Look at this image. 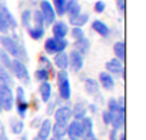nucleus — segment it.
I'll use <instances>...</instances> for the list:
<instances>
[{
	"label": "nucleus",
	"mask_w": 146,
	"mask_h": 140,
	"mask_svg": "<svg viewBox=\"0 0 146 140\" xmlns=\"http://www.w3.org/2000/svg\"><path fill=\"white\" fill-rule=\"evenodd\" d=\"M0 46L12 59H17L22 61H26L29 59L25 46L16 37H12L9 34H2L0 36Z\"/></svg>",
	"instance_id": "nucleus-1"
},
{
	"label": "nucleus",
	"mask_w": 146,
	"mask_h": 140,
	"mask_svg": "<svg viewBox=\"0 0 146 140\" xmlns=\"http://www.w3.org/2000/svg\"><path fill=\"white\" fill-rule=\"evenodd\" d=\"M56 83H57V92H59L60 100H63V102L70 100V97H72V85H70L67 70H57Z\"/></svg>",
	"instance_id": "nucleus-2"
},
{
	"label": "nucleus",
	"mask_w": 146,
	"mask_h": 140,
	"mask_svg": "<svg viewBox=\"0 0 146 140\" xmlns=\"http://www.w3.org/2000/svg\"><path fill=\"white\" fill-rule=\"evenodd\" d=\"M15 107L17 112V117L19 119H25L27 116L29 112V102L26 97V92L23 86H17L16 92H15Z\"/></svg>",
	"instance_id": "nucleus-3"
},
{
	"label": "nucleus",
	"mask_w": 146,
	"mask_h": 140,
	"mask_svg": "<svg viewBox=\"0 0 146 140\" xmlns=\"http://www.w3.org/2000/svg\"><path fill=\"white\" fill-rule=\"evenodd\" d=\"M10 72L13 73V76L23 85H29L30 83V73H29V69L26 66L25 61L13 59L12 61V67H10Z\"/></svg>",
	"instance_id": "nucleus-4"
},
{
	"label": "nucleus",
	"mask_w": 146,
	"mask_h": 140,
	"mask_svg": "<svg viewBox=\"0 0 146 140\" xmlns=\"http://www.w3.org/2000/svg\"><path fill=\"white\" fill-rule=\"evenodd\" d=\"M69 46V42L66 39H54L49 37L44 40V53L54 56L60 52H66V47Z\"/></svg>",
	"instance_id": "nucleus-5"
},
{
	"label": "nucleus",
	"mask_w": 146,
	"mask_h": 140,
	"mask_svg": "<svg viewBox=\"0 0 146 140\" xmlns=\"http://www.w3.org/2000/svg\"><path fill=\"white\" fill-rule=\"evenodd\" d=\"M0 103L3 112H10L15 106V92L12 86L0 85Z\"/></svg>",
	"instance_id": "nucleus-6"
},
{
	"label": "nucleus",
	"mask_w": 146,
	"mask_h": 140,
	"mask_svg": "<svg viewBox=\"0 0 146 140\" xmlns=\"http://www.w3.org/2000/svg\"><path fill=\"white\" fill-rule=\"evenodd\" d=\"M40 13L43 16V20H44V26H52L54 22H56V12L52 6V3L49 0H42L40 2Z\"/></svg>",
	"instance_id": "nucleus-7"
},
{
	"label": "nucleus",
	"mask_w": 146,
	"mask_h": 140,
	"mask_svg": "<svg viewBox=\"0 0 146 140\" xmlns=\"http://www.w3.org/2000/svg\"><path fill=\"white\" fill-rule=\"evenodd\" d=\"M69 140H82L83 137V124L82 120H75L72 119L67 123V134Z\"/></svg>",
	"instance_id": "nucleus-8"
},
{
	"label": "nucleus",
	"mask_w": 146,
	"mask_h": 140,
	"mask_svg": "<svg viewBox=\"0 0 146 140\" xmlns=\"http://www.w3.org/2000/svg\"><path fill=\"white\" fill-rule=\"evenodd\" d=\"M67 56H69L67 69H70L73 73H80L83 66H85V57L82 54H79L76 50H72L70 53H67Z\"/></svg>",
	"instance_id": "nucleus-9"
},
{
	"label": "nucleus",
	"mask_w": 146,
	"mask_h": 140,
	"mask_svg": "<svg viewBox=\"0 0 146 140\" xmlns=\"http://www.w3.org/2000/svg\"><path fill=\"white\" fill-rule=\"evenodd\" d=\"M54 114V122L57 123H63V124H67L73 117H72V107L67 106V104H60L56 107V110L53 112Z\"/></svg>",
	"instance_id": "nucleus-10"
},
{
	"label": "nucleus",
	"mask_w": 146,
	"mask_h": 140,
	"mask_svg": "<svg viewBox=\"0 0 146 140\" xmlns=\"http://www.w3.org/2000/svg\"><path fill=\"white\" fill-rule=\"evenodd\" d=\"M105 67H106L105 72H108L109 75H112V76H123L125 77V64H123V61L117 60L116 57L108 60Z\"/></svg>",
	"instance_id": "nucleus-11"
},
{
	"label": "nucleus",
	"mask_w": 146,
	"mask_h": 140,
	"mask_svg": "<svg viewBox=\"0 0 146 140\" xmlns=\"http://www.w3.org/2000/svg\"><path fill=\"white\" fill-rule=\"evenodd\" d=\"M52 33L54 39H66V36L69 34V26L66 22L63 20H57L52 24Z\"/></svg>",
	"instance_id": "nucleus-12"
},
{
	"label": "nucleus",
	"mask_w": 146,
	"mask_h": 140,
	"mask_svg": "<svg viewBox=\"0 0 146 140\" xmlns=\"http://www.w3.org/2000/svg\"><path fill=\"white\" fill-rule=\"evenodd\" d=\"M52 120L50 119H43L40 126L37 127V139L39 140H49L52 137Z\"/></svg>",
	"instance_id": "nucleus-13"
},
{
	"label": "nucleus",
	"mask_w": 146,
	"mask_h": 140,
	"mask_svg": "<svg viewBox=\"0 0 146 140\" xmlns=\"http://www.w3.org/2000/svg\"><path fill=\"white\" fill-rule=\"evenodd\" d=\"M110 126L113 130H122L125 127V107H119V110L110 114Z\"/></svg>",
	"instance_id": "nucleus-14"
},
{
	"label": "nucleus",
	"mask_w": 146,
	"mask_h": 140,
	"mask_svg": "<svg viewBox=\"0 0 146 140\" xmlns=\"http://www.w3.org/2000/svg\"><path fill=\"white\" fill-rule=\"evenodd\" d=\"M88 116V104L83 100H79L72 107V117L75 120H82L83 117Z\"/></svg>",
	"instance_id": "nucleus-15"
},
{
	"label": "nucleus",
	"mask_w": 146,
	"mask_h": 140,
	"mask_svg": "<svg viewBox=\"0 0 146 140\" xmlns=\"http://www.w3.org/2000/svg\"><path fill=\"white\" fill-rule=\"evenodd\" d=\"M99 86H102L105 90L110 92L115 89V77L112 75H109L108 72H100L99 73V80H98Z\"/></svg>",
	"instance_id": "nucleus-16"
},
{
	"label": "nucleus",
	"mask_w": 146,
	"mask_h": 140,
	"mask_svg": "<svg viewBox=\"0 0 146 140\" xmlns=\"http://www.w3.org/2000/svg\"><path fill=\"white\" fill-rule=\"evenodd\" d=\"M39 96H40V102L43 103H47L50 99H52V94H53V87H52V83L50 82H42L39 89Z\"/></svg>",
	"instance_id": "nucleus-17"
},
{
	"label": "nucleus",
	"mask_w": 146,
	"mask_h": 140,
	"mask_svg": "<svg viewBox=\"0 0 146 140\" xmlns=\"http://www.w3.org/2000/svg\"><path fill=\"white\" fill-rule=\"evenodd\" d=\"M82 13V7H80V3L78 0H67L66 3V7H64V15L69 16V19H73Z\"/></svg>",
	"instance_id": "nucleus-18"
},
{
	"label": "nucleus",
	"mask_w": 146,
	"mask_h": 140,
	"mask_svg": "<svg viewBox=\"0 0 146 140\" xmlns=\"http://www.w3.org/2000/svg\"><path fill=\"white\" fill-rule=\"evenodd\" d=\"M0 16H2V17H3V20L7 23L9 29L15 30V29L17 27V20H16V17L12 15V12L7 9V6H6V5H2V6H0Z\"/></svg>",
	"instance_id": "nucleus-19"
},
{
	"label": "nucleus",
	"mask_w": 146,
	"mask_h": 140,
	"mask_svg": "<svg viewBox=\"0 0 146 140\" xmlns=\"http://www.w3.org/2000/svg\"><path fill=\"white\" fill-rule=\"evenodd\" d=\"M73 50H76L83 57L88 56L89 52H90V42H89V39L83 37L80 40H75V43H73Z\"/></svg>",
	"instance_id": "nucleus-20"
},
{
	"label": "nucleus",
	"mask_w": 146,
	"mask_h": 140,
	"mask_svg": "<svg viewBox=\"0 0 146 140\" xmlns=\"http://www.w3.org/2000/svg\"><path fill=\"white\" fill-rule=\"evenodd\" d=\"M92 29H93V32H96L100 37H109V36H110V29H109V26H108L105 22L99 20V19L92 22Z\"/></svg>",
	"instance_id": "nucleus-21"
},
{
	"label": "nucleus",
	"mask_w": 146,
	"mask_h": 140,
	"mask_svg": "<svg viewBox=\"0 0 146 140\" xmlns=\"http://www.w3.org/2000/svg\"><path fill=\"white\" fill-rule=\"evenodd\" d=\"M53 64L57 70H67V66H69V56L66 52H60L57 54H54V59H53Z\"/></svg>",
	"instance_id": "nucleus-22"
},
{
	"label": "nucleus",
	"mask_w": 146,
	"mask_h": 140,
	"mask_svg": "<svg viewBox=\"0 0 146 140\" xmlns=\"http://www.w3.org/2000/svg\"><path fill=\"white\" fill-rule=\"evenodd\" d=\"M85 92H86L88 96H96V94H99L100 86H99L98 80H95L92 77H88L85 80Z\"/></svg>",
	"instance_id": "nucleus-23"
},
{
	"label": "nucleus",
	"mask_w": 146,
	"mask_h": 140,
	"mask_svg": "<svg viewBox=\"0 0 146 140\" xmlns=\"http://www.w3.org/2000/svg\"><path fill=\"white\" fill-rule=\"evenodd\" d=\"M66 134H67V124H63V123H52V137H56V139H66Z\"/></svg>",
	"instance_id": "nucleus-24"
},
{
	"label": "nucleus",
	"mask_w": 146,
	"mask_h": 140,
	"mask_svg": "<svg viewBox=\"0 0 146 140\" xmlns=\"http://www.w3.org/2000/svg\"><path fill=\"white\" fill-rule=\"evenodd\" d=\"M9 127H10V131L16 136L22 134L23 130H25V122L23 119H19V117H12L10 122H9Z\"/></svg>",
	"instance_id": "nucleus-25"
},
{
	"label": "nucleus",
	"mask_w": 146,
	"mask_h": 140,
	"mask_svg": "<svg viewBox=\"0 0 146 140\" xmlns=\"http://www.w3.org/2000/svg\"><path fill=\"white\" fill-rule=\"evenodd\" d=\"M113 53H115V57L120 61H125V57H126V47H125V42L123 40H119L113 44Z\"/></svg>",
	"instance_id": "nucleus-26"
},
{
	"label": "nucleus",
	"mask_w": 146,
	"mask_h": 140,
	"mask_svg": "<svg viewBox=\"0 0 146 140\" xmlns=\"http://www.w3.org/2000/svg\"><path fill=\"white\" fill-rule=\"evenodd\" d=\"M50 76H52V72L47 69H43V67H39L36 69V72H35V79L42 83V82H49L50 80Z\"/></svg>",
	"instance_id": "nucleus-27"
},
{
	"label": "nucleus",
	"mask_w": 146,
	"mask_h": 140,
	"mask_svg": "<svg viewBox=\"0 0 146 140\" xmlns=\"http://www.w3.org/2000/svg\"><path fill=\"white\" fill-rule=\"evenodd\" d=\"M0 85H7L13 87V77L9 73V70L5 69L3 66H0Z\"/></svg>",
	"instance_id": "nucleus-28"
},
{
	"label": "nucleus",
	"mask_w": 146,
	"mask_h": 140,
	"mask_svg": "<svg viewBox=\"0 0 146 140\" xmlns=\"http://www.w3.org/2000/svg\"><path fill=\"white\" fill-rule=\"evenodd\" d=\"M89 20V15L88 13H80L79 16L73 17V19H69V22L73 24V27H83Z\"/></svg>",
	"instance_id": "nucleus-29"
},
{
	"label": "nucleus",
	"mask_w": 146,
	"mask_h": 140,
	"mask_svg": "<svg viewBox=\"0 0 146 140\" xmlns=\"http://www.w3.org/2000/svg\"><path fill=\"white\" fill-rule=\"evenodd\" d=\"M27 33H29V36L33 39V40H40V39H43V36H44V27H39V26H30L29 29H27Z\"/></svg>",
	"instance_id": "nucleus-30"
},
{
	"label": "nucleus",
	"mask_w": 146,
	"mask_h": 140,
	"mask_svg": "<svg viewBox=\"0 0 146 140\" xmlns=\"http://www.w3.org/2000/svg\"><path fill=\"white\" fill-rule=\"evenodd\" d=\"M12 61H13V59L0 47V66H3L5 69H7V70H10V67H12Z\"/></svg>",
	"instance_id": "nucleus-31"
},
{
	"label": "nucleus",
	"mask_w": 146,
	"mask_h": 140,
	"mask_svg": "<svg viewBox=\"0 0 146 140\" xmlns=\"http://www.w3.org/2000/svg\"><path fill=\"white\" fill-rule=\"evenodd\" d=\"M39 66L43 67V69H47L52 72V75H54V69H53V63L49 60L47 54H40L39 56Z\"/></svg>",
	"instance_id": "nucleus-32"
},
{
	"label": "nucleus",
	"mask_w": 146,
	"mask_h": 140,
	"mask_svg": "<svg viewBox=\"0 0 146 140\" xmlns=\"http://www.w3.org/2000/svg\"><path fill=\"white\" fill-rule=\"evenodd\" d=\"M52 6L56 12V15L59 16H63L64 15V7H66V3H67V0H52Z\"/></svg>",
	"instance_id": "nucleus-33"
},
{
	"label": "nucleus",
	"mask_w": 146,
	"mask_h": 140,
	"mask_svg": "<svg viewBox=\"0 0 146 140\" xmlns=\"http://www.w3.org/2000/svg\"><path fill=\"white\" fill-rule=\"evenodd\" d=\"M20 22H22V26H25L26 29L30 27V23H32V12L29 9L23 10L22 12V16H20Z\"/></svg>",
	"instance_id": "nucleus-34"
},
{
	"label": "nucleus",
	"mask_w": 146,
	"mask_h": 140,
	"mask_svg": "<svg viewBox=\"0 0 146 140\" xmlns=\"http://www.w3.org/2000/svg\"><path fill=\"white\" fill-rule=\"evenodd\" d=\"M32 20L35 22V26L44 27V20H43V16H42L40 10H36V12H33V15H32Z\"/></svg>",
	"instance_id": "nucleus-35"
},
{
	"label": "nucleus",
	"mask_w": 146,
	"mask_h": 140,
	"mask_svg": "<svg viewBox=\"0 0 146 140\" xmlns=\"http://www.w3.org/2000/svg\"><path fill=\"white\" fill-rule=\"evenodd\" d=\"M69 33L72 34V37L75 39V40H80V39L86 37V36H85V32H83L82 27H73L72 30H69Z\"/></svg>",
	"instance_id": "nucleus-36"
},
{
	"label": "nucleus",
	"mask_w": 146,
	"mask_h": 140,
	"mask_svg": "<svg viewBox=\"0 0 146 140\" xmlns=\"http://www.w3.org/2000/svg\"><path fill=\"white\" fill-rule=\"evenodd\" d=\"M117 110H119L117 99H115V97H110V99L108 100V112H109L110 114H113V113H116Z\"/></svg>",
	"instance_id": "nucleus-37"
},
{
	"label": "nucleus",
	"mask_w": 146,
	"mask_h": 140,
	"mask_svg": "<svg viewBox=\"0 0 146 140\" xmlns=\"http://www.w3.org/2000/svg\"><path fill=\"white\" fill-rule=\"evenodd\" d=\"M95 12L96 13H103L105 10H106V3L103 2V0H98V2L95 3Z\"/></svg>",
	"instance_id": "nucleus-38"
},
{
	"label": "nucleus",
	"mask_w": 146,
	"mask_h": 140,
	"mask_svg": "<svg viewBox=\"0 0 146 140\" xmlns=\"http://www.w3.org/2000/svg\"><path fill=\"white\" fill-rule=\"evenodd\" d=\"M10 29H9V26H7V23L3 20V17L0 16V33H3V34H7V32H9Z\"/></svg>",
	"instance_id": "nucleus-39"
},
{
	"label": "nucleus",
	"mask_w": 146,
	"mask_h": 140,
	"mask_svg": "<svg viewBox=\"0 0 146 140\" xmlns=\"http://www.w3.org/2000/svg\"><path fill=\"white\" fill-rule=\"evenodd\" d=\"M57 102L59 100H54V102H52V100H49L47 102V114H53V112L56 110V107H57Z\"/></svg>",
	"instance_id": "nucleus-40"
},
{
	"label": "nucleus",
	"mask_w": 146,
	"mask_h": 140,
	"mask_svg": "<svg viewBox=\"0 0 146 140\" xmlns=\"http://www.w3.org/2000/svg\"><path fill=\"white\" fill-rule=\"evenodd\" d=\"M0 140H10L9 136L6 134V129H5L3 122H0Z\"/></svg>",
	"instance_id": "nucleus-41"
},
{
	"label": "nucleus",
	"mask_w": 146,
	"mask_h": 140,
	"mask_svg": "<svg viewBox=\"0 0 146 140\" xmlns=\"http://www.w3.org/2000/svg\"><path fill=\"white\" fill-rule=\"evenodd\" d=\"M110 113L108 112V110H105V112H102V120H103V123L106 124V126H110Z\"/></svg>",
	"instance_id": "nucleus-42"
},
{
	"label": "nucleus",
	"mask_w": 146,
	"mask_h": 140,
	"mask_svg": "<svg viewBox=\"0 0 146 140\" xmlns=\"http://www.w3.org/2000/svg\"><path fill=\"white\" fill-rule=\"evenodd\" d=\"M116 6L120 15H125V0H116Z\"/></svg>",
	"instance_id": "nucleus-43"
},
{
	"label": "nucleus",
	"mask_w": 146,
	"mask_h": 140,
	"mask_svg": "<svg viewBox=\"0 0 146 140\" xmlns=\"http://www.w3.org/2000/svg\"><path fill=\"white\" fill-rule=\"evenodd\" d=\"M98 110H99L98 104H95V103H90V104H88V112H90L92 114H96V113H98Z\"/></svg>",
	"instance_id": "nucleus-44"
},
{
	"label": "nucleus",
	"mask_w": 146,
	"mask_h": 140,
	"mask_svg": "<svg viewBox=\"0 0 146 140\" xmlns=\"http://www.w3.org/2000/svg\"><path fill=\"white\" fill-rule=\"evenodd\" d=\"M42 120H43L42 117H35V119L32 120L30 126H32V127H39V126H40V123H42Z\"/></svg>",
	"instance_id": "nucleus-45"
},
{
	"label": "nucleus",
	"mask_w": 146,
	"mask_h": 140,
	"mask_svg": "<svg viewBox=\"0 0 146 140\" xmlns=\"http://www.w3.org/2000/svg\"><path fill=\"white\" fill-rule=\"evenodd\" d=\"M109 140H119V134H117V130H110L109 133Z\"/></svg>",
	"instance_id": "nucleus-46"
},
{
	"label": "nucleus",
	"mask_w": 146,
	"mask_h": 140,
	"mask_svg": "<svg viewBox=\"0 0 146 140\" xmlns=\"http://www.w3.org/2000/svg\"><path fill=\"white\" fill-rule=\"evenodd\" d=\"M119 140H126V134L125 133H120L119 134Z\"/></svg>",
	"instance_id": "nucleus-47"
},
{
	"label": "nucleus",
	"mask_w": 146,
	"mask_h": 140,
	"mask_svg": "<svg viewBox=\"0 0 146 140\" xmlns=\"http://www.w3.org/2000/svg\"><path fill=\"white\" fill-rule=\"evenodd\" d=\"M49 140H64V139H56V137H50Z\"/></svg>",
	"instance_id": "nucleus-48"
},
{
	"label": "nucleus",
	"mask_w": 146,
	"mask_h": 140,
	"mask_svg": "<svg viewBox=\"0 0 146 140\" xmlns=\"http://www.w3.org/2000/svg\"><path fill=\"white\" fill-rule=\"evenodd\" d=\"M2 5H5V0H0V6H2Z\"/></svg>",
	"instance_id": "nucleus-49"
},
{
	"label": "nucleus",
	"mask_w": 146,
	"mask_h": 140,
	"mask_svg": "<svg viewBox=\"0 0 146 140\" xmlns=\"http://www.w3.org/2000/svg\"><path fill=\"white\" fill-rule=\"evenodd\" d=\"M0 113H3V109H2V103H0Z\"/></svg>",
	"instance_id": "nucleus-50"
}]
</instances>
